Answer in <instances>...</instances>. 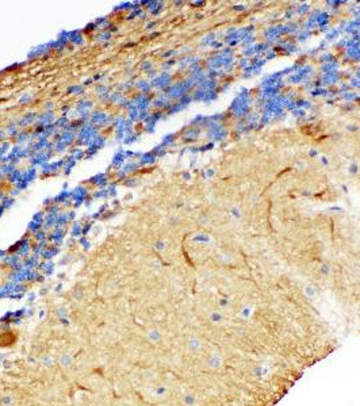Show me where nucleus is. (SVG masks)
<instances>
[{
	"label": "nucleus",
	"instance_id": "1",
	"mask_svg": "<svg viewBox=\"0 0 360 406\" xmlns=\"http://www.w3.org/2000/svg\"><path fill=\"white\" fill-rule=\"evenodd\" d=\"M18 341V332L15 331H3L0 332V348H9L15 346Z\"/></svg>",
	"mask_w": 360,
	"mask_h": 406
}]
</instances>
